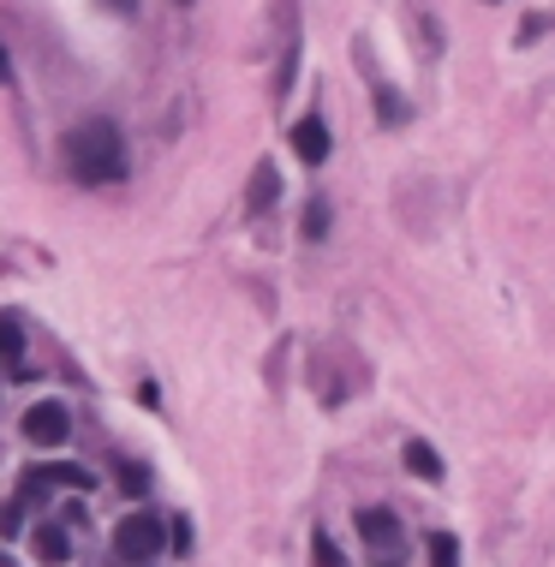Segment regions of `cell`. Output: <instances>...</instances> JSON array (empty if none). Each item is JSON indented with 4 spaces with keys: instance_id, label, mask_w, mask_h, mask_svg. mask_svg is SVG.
Here are the masks:
<instances>
[{
    "instance_id": "cell-2",
    "label": "cell",
    "mask_w": 555,
    "mask_h": 567,
    "mask_svg": "<svg viewBox=\"0 0 555 567\" xmlns=\"http://www.w3.org/2000/svg\"><path fill=\"white\" fill-rule=\"evenodd\" d=\"M162 544H168L162 520H156V514H131V520H120V532H114V561L143 567V561L162 556Z\"/></svg>"
},
{
    "instance_id": "cell-17",
    "label": "cell",
    "mask_w": 555,
    "mask_h": 567,
    "mask_svg": "<svg viewBox=\"0 0 555 567\" xmlns=\"http://www.w3.org/2000/svg\"><path fill=\"white\" fill-rule=\"evenodd\" d=\"M12 78V66H7V49H0V84H7Z\"/></svg>"
},
{
    "instance_id": "cell-10",
    "label": "cell",
    "mask_w": 555,
    "mask_h": 567,
    "mask_svg": "<svg viewBox=\"0 0 555 567\" xmlns=\"http://www.w3.org/2000/svg\"><path fill=\"white\" fill-rule=\"evenodd\" d=\"M114 478H120V496H150V472L138 467V460H114Z\"/></svg>"
},
{
    "instance_id": "cell-16",
    "label": "cell",
    "mask_w": 555,
    "mask_h": 567,
    "mask_svg": "<svg viewBox=\"0 0 555 567\" xmlns=\"http://www.w3.org/2000/svg\"><path fill=\"white\" fill-rule=\"evenodd\" d=\"M19 520H24V502H7V507H0V537L19 532Z\"/></svg>"
},
{
    "instance_id": "cell-15",
    "label": "cell",
    "mask_w": 555,
    "mask_h": 567,
    "mask_svg": "<svg viewBox=\"0 0 555 567\" xmlns=\"http://www.w3.org/2000/svg\"><path fill=\"white\" fill-rule=\"evenodd\" d=\"M376 101H383V120H388V126L406 120V108H401V96H394V90H376Z\"/></svg>"
},
{
    "instance_id": "cell-8",
    "label": "cell",
    "mask_w": 555,
    "mask_h": 567,
    "mask_svg": "<svg viewBox=\"0 0 555 567\" xmlns=\"http://www.w3.org/2000/svg\"><path fill=\"white\" fill-rule=\"evenodd\" d=\"M31 549H36L42 567H61V561L72 556V537H66V526H49V520H42L36 537H31Z\"/></svg>"
},
{
    "instance_id": "cell-13",
    "label": "cell",
    "mask_w": 555,
    "mask_h": 567,
    "mask_svg": "<svg viewBox=\"0 0 555 567\" xmlns=\"http://www.w3.org/2000/svg\"><path fill=\"white\" fill-rule=\"evenodd\" d=\"M311 556H317V567H346V561H341V549H334L323 532H311Z\"/></svg>"
},
{
    "instance_id": "cell-7",
    "label": "cell",
    "mask_w": 555,
    "mask_h": 567,
    "mask_svg": "<svg viewBox=\"0 0 555 567\" xmlns=\"http://www.w3.org/2000/svg\"><path fill=\"white\" fill-rule=\"evenodd\" d=\"M293 156H299V162H311V168H317V162H329V126L317 120V114L293 126Z\"/></svg>"
},
{
    "instance_id": "cell-18",
    "label": "cell",
    "mask_w": 555,
    "mask_h": 567,
    "mask_svg": "<svg viewBox=\"0 0 555 567\" xmlns=\"http://www.w3.org/2000/svg\"><path fill=\"white\" fill-rule=\"evenodd\" d=\"M108 7H114V12H126V7H131V0H108Z\"/></svg>"
},
{
    "instance_id": "cell-9",
    "label": "cell",
    "mask_w": 555,
    "mask_h": 567,
    "mask_svg": "<svg viewBox=\"0 0 555 567\" xmlns=\"http://www.w3.org/2000/svg\"><path fill=\"white\" fill-rule=\"evenodd\" d=\"M406 472H418L425 484H436V478H442V460H436V448H430V442H406Z\"/></svg>"
},
{
    "instance_id": "cell-3",
    "label": "cell",
    "mask_w": 555,
    "mask_h": 567,
    "mask_svg": "<svg viewBox=\"0 0 555 567\" xmlns=\"http://www.w3.org/2000/svg\"><path fill=\"white\" fill-rule=\"evenodd\" d=\"M359 537L364 549H371L376 567H401L406 549H401V520L388 514V507H359Z\"/></svg>"
},
{
    "instance_id": "cell-5",
    "label": "cell",
    "mask_w": 555,
    "mask_h": 567,
    "mask_svg": "<svg viewBox=\"0 0 555 567\" xmlns=\"http://www.w3.org/2000/svg\"><path fill=\"white\" fill-rule=\"evenodd\" d=\"M66 430H72V418H66V406L61 400H36L31 413H24V436H31V442H66Z\"/></svg>"
},
{
    "instance_id": "cell-6",
    "label": "cell",
    "mask_w": 555,
    "mask_h": 567,
    "mask_svg": "<svg viewBox=\"0 0 555 567\" xmlns=\"http://www.w3.org/2000/svg\"><path fill=\"white\" fill-rule=\"evenodd\" d=\"M0 371L7 376H31V359H24V329L12 311H0Z\"/></svg>"
},
{
    "instance_id": "cell-19",
    "label": "cell",
    "mask_w": 555,
    "mask_h": 567,
    "mask_svg": "<svg viewBox=\"0 0 555 567\" xmlns=\"http://www.w3.org/2000/svg\"><path fill=\"white\" fill-rule=\"evenodd\" d=\"M180 7H192V0H180Z\"/></svg>"
},
{
    "instance_id": "cell-1",
    "label": "cell",
    "mask_w": 555,
    "mask_h": 567,
    "mask_svg": "<svg viewBox=\"0 0 555 567\" xmlns=\"http://www.w3.org/2000/svg\"><path fill=\"white\" fill-rule=\"evenodd\" d=\"M61 156H66V173L78 185H114V180H126V138H120V126L114 120H78L66 132L61 143Z\"/></svg>"
},
{
    "instance_id": "cell-4",
    "label": "cell",
    "mask_w": 555,
    "mask_h": 567,
    "mask_svg": "<svg viewBox=\"0 0 555 567\" xmlns=\"http://www.w3.org/2000/svg\"><path fill=\"white\" fill-rule=\"evenodd\" d=\"M19 484H24V496H49V490H96V478L84 467H66V460H49V467H31Z\"/></svg>"
},
{
    "instance_id": "cell-11",
    "label": "cell",
    "mask_w": 555,
    "mask_h": 567,
    "mask_svg": "<svg viewBox=\"0 0 555 567\" xmlns=\"http://www.w3.org/2000/svg\"><path fill=\"white\" fill-rule=\"evenodd\" d=\"M275 192H281V180H275V168L263 162V168L252 173V210H269V203H275Z\"/></svg>"
},
{
    "instance_id": "cell-14",
    "label": "cell",
    "mask_w": 555,
    "mask_h": 567,
    "mask_svg": "<svg viewBox=\"0 0 555 567\" xmlns=\"http://www.w3.org/2000/svg\"><path fill=\"white\" fill-rule=\"evenodd\" d=\"M305 234H311V239L329 234V210H323V203H311V210H305Z\"/></svg>"
},
{
    "instance_id": "cell-12",
    "label": "cell",
    "mask_w": 555,
    "mask_h": 567,
    "mask_svg": "<svg viewBox=\"0 0 555 567\" xmlns=\"http://www.w3.org/2000/svg\"><path fill=\"white\" fill-rule=\"evenodd\" d=\"M430 567H460V544L448 532H430Z\"/></svg>"
}]
</instances>
